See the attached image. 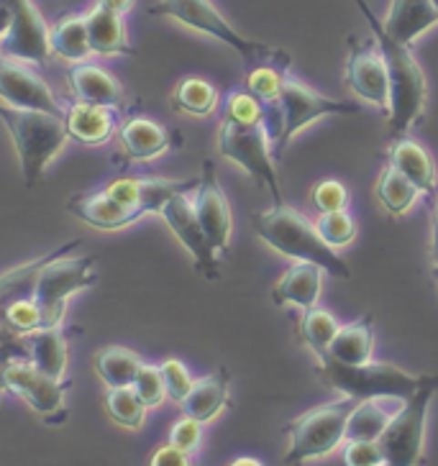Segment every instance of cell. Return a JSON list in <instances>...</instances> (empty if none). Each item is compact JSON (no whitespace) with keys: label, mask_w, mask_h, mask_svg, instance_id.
<instances>
[{"label":"cell","mask_w":438,"mask_h":466,"mask_svg":"<svg viewBox=\"0 0 438 466\" xmlns=\"http://www.w3.org/2000/svg\"><path fill=\"white\" fill-rule=\"evenodd\" d=\"M356 8L364 14L367 24L372 26L377 49L382 52L387 77H390V108H387V124L392 137H405L415 121H421L428 97V85L418 59L413 56L411 46L395 42L387 31L382 21L374 15L367 0H354Z\"/></svg>","instance_id":"obj_1"},{"label":"cell","mask_w":438,"mask_h":466,"mask_svg":"<svg viewBox=\"0 0 438 466\" xmlns=\"http://www.w3.org/2000/svg\"><path fill=\"white\" fill-rule=\"evenodd\" d=\"M251 226L267 247L280 251L282 257L295 261H311L318 264L323 272L341 279H351L349 264L331 248L318 231L315 223L305 213L288 206H274L272 210H261L251 216Z\"/></svg>","instance_id":"obj_2"},{"label":"cell","mask_w":438,"mask_h":466,"mask_svg":"<svg viewBox=\"0 0 438 466\" xmlns=\"http://www.w3.org/2000/svg\"><path fill=\"white\" fill-rule=\"evenodd\" d=\"M0 121L14 141L18 162H21V175L31 190L39 185L44 169L62 151L65 141L69 138L65 118L44 113V110L11 108V106L0 103Z\"/></svg>","instance_id":"obj_3"},{"label":"cell","mask_w":438,"mask_h":466,"mask_svg":"<svg viewBox=\"0 0 438 466\" xmlns=\"http://www.w3.org/2000/svg\"><path fill=\"white\" fill-rule=\"evenodd\" d=\"M149 15H165L172 18L182 26L192 28L198 34H206L216 42L231 46L236 55L244 59L249 69L264 65V62H277L282 56H288L282 49H274L270 44L247 39L244 34H239L236 28L223 18L219 8L210 0H159L149 8Z\"/></svg>","instance_id":"obj_4"},{"label":"cell","mask_w":438,"mask_h":466,"mask_svg":"<svg viewBox=\"0 0 438 466\" xmlns=\"http://www.w3.org/2000/svg\"><path fill=\"white\" fill-rule=\"evenodd\" d=\"M356 402L359 400L341 395V400L318 405L285 425V433H288L285 464L302 466L315 459H326L329 453L336 451L346 441V423Z\"/></svg>","instance_id":"obj_5"},{"label":"cell","mask_w":438,"mask_h":466,"mask_svg":"<svg viewBox=\"0 0 438 466\" xmlns=\"http://www.w3.org/2000/svg\"><path fill=\"white\" fill-rule=\"evenodd\" d=\"M318 371L323 382L341 392L343 398L372 400V398H397L408 400L421 387L423 377L408 374L395 364L387 361H367V364H341L336 359H318Z\"/></svg>","instance_id":"obj_6"},{"label":"cell","mask_w":438,"mask_h":466,"mask_svg":"<svg viewBox=\"0 0 438 466\" xmlns=\"http://www.w3.org/2000/svg\"><path fill=\"white\" fill-rule=\"evenodd\" d=\"M438 392L436 374H423L421 387L402 402V408L390 420L380 436L384 466H423L425 464V423L428 405Z\"/></svg>","instance_id":"obj_7"},{"label":"cell","mask_w":438,"mask_h":466,"mask_svg":"<svg viewBox=\"0 0 438 466\" xmlns=\"http://www.w3.org/2000/svg\"><path fill=\"white\" fill-rule=\"evenodd\" d=\"M97 282L96 257H75L72 251L49 261L39 275L34 300L42 310V329H56L65 318V308L72 295L93 288Z\"/></svg>","instance_id":"obj_8"},{"label":"cell","mask_w":438,"mask_h":466,"mask_svg":"<svg viewBox=\"0 0 438 466\" xmlns=\"http://www.w3.org/2000/svg\"><path fill=\"white\" fill-rule=\"evenodd\" d=\"M219 151L239 165L249 177H254L260 185L274 195V206H285L282 203V192H280V179L274 172V157L270 151V137L264 124H236L231 118L223 116L219 128Z\"/></svg>","instance_id":"obj_9"},{"label":"cell","mask_w":438,"mask_h":466,"mask_svg":"<svg viewBox=\"0 0 438 466\" xmlns=\"http://www.w3.org/2000/svg\"><path fill=\"white\" fill-rule=\"evenodd\" d=\"M280 110H282V134L272 147L274 162H280L285 157L288 144L305 126H311L318 118H326V116H351V113H359V106L351 100H333V97L321 96L290 72L282 83V93H280Z\"/></svg>","instance_id":"obj_10"},{"label":"cell","mask_w":438,"mask_h":466,"mask_svg":"<svg viewBox=\"0 0 438 466\" xmlns=\"http://www.w3.org/2000/svg\"><path fill=\"white\" fill-rule=\"evenodd\" d=\"M5 390L24 400L44 423L59 425L67 420V408H65V395L69 390L67 380L46 377L31 361H14L5 371Z\"/></svg>","instance_id":"obj_11"},{"label":"cell","mask_w":438,"mask_h":466,"mask_svg":"<svg viewBox=\"0 0 438 466\" xmlns=\"http://www.w3.org/2000/svg\"><path fill=\"white\" fill-rule=\"evenodd\" d=\"M0 103L11 108L44 110L65 118V108H59L52 87L42 77L26 67V62L0 52Z\"/></svg>","instance_id":"obj_12"},{"label":"cell","mask_w":438,"mask_h":466,"mask_svg":"<svg viewBox=\"0 0 438 466\" xmlns=\"http://www.w3.org/2000/svg\"><path fill=\"white\" fill-rule=\"evenodd\" d=\"M159 216L165 218V223L169 226V231L175 233L182 247L190 251L192 261H195V269L200 272L208 279H219V251L213 248V244L208 241V236L200 228L198 223V216H195V208H192V200L188 195H175L169 198Z\"/></svg>","instance_id":"obj_13"},{"label":"cell","mask_w":438,"mask_h":466,"mask_svg":"<svg viewBox=\"0 0 438 466\" xmlns=\"http://www.w3.org/2000/svg\"><path fill=\"white\" fill-rule=\"evenodd\" d=\"M14 11V28L0 42V52L28 65H46L49 59V26L34 0H5Z\"/></svg>","instance_id":"obj_14"},{"label":"cell","mask_w":438,"mask_h":466,"mask_svg":"<svg viewBox=\"0 0 438 466\" xmlns=\"http://www.w3.org/2000/svg\"><path fill=\"white\" fill-rule=\"evenodd\" d=\"M343 80H346V87L356 93V97L382 110L390 108V77H387V67H384L382 52L377 49V42L356 44L351 39Z\"/></svg>","instance_id":"obj_15"},{"label":"cell","mask_w":438,"mask_h":466,"mask_svg":"<svg viewBox=\"0 0 438 466\" xmlns=\"http://www.w3.org/2000/svg\"><path fill=\"white\" fill-rule=\"evenodd\" d=\"M192 208H195V216H198V223L200 228L208 236V241L213 244L216 251H226L229 244H231V206L226 200V195L220 190L219 175H216V167L210 159L203 162V177L195 187V200H192Z\"/></svg>","instance_id":"obj_16"},{"label":"cell","mask_w":438,"mask_h":466,"mask_svg":"<svg viewBox=\"0 0 438 466\" xmlns=\"http://www.w3.org/2000/svg\"><path fill=\"white\" fill-rule=\"evenodd\" d=\"M67 210L77 220H83L85 226L97 228V231H118V228H126L147 216V210H141V208L121 206L106 190L69 198Z\"/></svg>","instance_id":"obj_17"},{"label":"cell","mask_w":438,"mask_h":466,"mask_svg":"<svg viewBox=\"0 0 438 466\" xmlns=\"http://www.w3.org/2000/svg\"><path fill=\"white\" fill-rule=\"evenodd\" d=\"M67 83L75 103H90V106L113 110L124 106V87H121V83L110 72L97 67V65H87V62L72 65L67 72Z\"/></svg>","instance_id":"obj_18"},{"label":"cell","mask_w":438,"mask_h":466,"mask_svg":"<svg viewBox=\"0 0 438 466\" xmlns=\"http://www.w3.org/2000/svg\"><path fill=\"white\" fill-rule=\"evenodd\" d=\"M77 248H83V241H67V244H62V247L55 248V251H49V254H44V257H36V259L26 261V264H21V267H15V269H11V272H5V275L0 277V326H3V320H5V313H8L14 305H18V302L24 300H34L39 275H42V269L49 261H55L56 257L69 254V251H77Z\"/></svg>","instance_id":"obj_19"},{"label":"cell","mask_w":438,"mask_h":466,"mask_svg":"<svg viewBox=\"0 0 438 466\" xmlns=\"http://www.w3.org/2000/svg\"><path fill=\"white\" fill-rule=\"evenodd\" d=\"M229 400H231V374L226 367H220L203 380H195L188 398L179 402V408L182 415L206 425L226 410Z\"/></svg>","instance_id":"obj_20"},{"label":"cell","mask_w":438,"mask_h":466,"mask_svg":"<svg viewBox=\"0 0 438 466\" xmlns=\"http://www.w3.org/2000/svg\"><path fill=\"white\" fill-rule=\"evenodd\" d=\"M436 24L438 11L433 0H390V11L382 21L384 31L405 46L418 42V36Z\"/></svg>","instance_id":"obj_21"},{"label":"cell","mask_w":438,"mask_h":466,"mask_svg":"<svg viewBox=\"0 0 438 466\" xmlns=\"http://www.w3.org/2000/svg\"><path fill=\"white\" fill-rule=\"evenodd\" d=\"M387 162L390 167H395L397 172H402L405 177L411 179L418 190L436 198L438 179H436V165L431 159V154L408 137H395L390 149H387Z\"/></svg>","instance_id":"obj_22"},{"label":"cell","mask_w":438,"mask_h":466,"mask_svg":"<svg viewBox=\"0 0 438 466\" xmlns=\"http://www.w3.org/2000/svg\"><path fill=\"white\" fill-rule=\"evenodd\" d=\"M323 288V269L311 261H295L272 289L274 305H298L302 310L315 308Z\"/></svg>","instance_id":"obj_23"},{"label":"cell","mask_w":438,"mask_h":466,"mask_svg":"<svg viewBox=\"0 0 438 466\" xmlns=\"http://www.w3.org/2000/svg\"><path fill=\"white\" fill-rule=\"evenodd\" d=\"M85 26H87V39H90L93 55H137V49L128 42V28H126L124 15L113 14L103 5H96L90 14L85 15Z\"/></svg>","instance_id":"obj_24"},{"label":"cell","mask_w":438,"mask_h":466,"mask_svg":"<svg viewBox=\"0 0 438 466\" xmlns=\"http://www.w3.org/2000/svg\"><path fill=\"white\" fill-rule=\"evenodd\" d=\"M65 128L67 137L75 138L85 147H100L113 137L116 128V110L90 106V103H75L65 110Z\"/></svg>","instance_id":"obj_25"},{"label":"cell","mask_w":438,"mask_h":466,"mask_svg":"<svg viewBox=\"0 0 438 466\" xmlns=\"http://www.w3.org/2000/svg\"><path fill=\"white\" fill-rule=\"evenodd\" d=\"M26 339V351L28 361L44 371L46 377H55V380H65L67 374V336L65 330L59 329H36L31 333H24Z\"/></svg>","instance_id":"obj_26"},{"label":"cell","mask_w":438,"mask_h":466,"mask_svg":"<svg viewBox=\"0 0 438 466\" xmlns=\"http://www.w3.org/2000/svg\"><path fill=\"white\" fill-rule=\"evenodd\" d=\"M402 402L405 400L397 398L359 400L346 423V441H380Z\"/></svg>","instance_id":"obj_27"},{"label":"cell","mask_w":438,"mask_h":466,"mask_svg":"<svg viewBox=\"0 0 438 466\" xmlns=\"http://www.w3.org/2000/svg\"><path fill=\"white\" fill-rule=\"evenodd\" d=\"M121 147L128 159L149 162L172 147V137L165 126L154 124L149 118H131L121 126Z\"/></svg>","instance_id":"obj_28"},{"label":"cell","mask_w":438,"mask_h":466,"mask_svg":"<svg viewBox=\"0 0 438 466\" xmlns=\"http://www.w3.org/2000/svg\"><path fill=\"white\" fill-rule=\"evenodd\" d=\"M329 357L341 364H367L374 357V318L364 316L339 329L329 346Z\"/></svg>","instance_id":"obj_29"},{"label":"cell","mask_w":438,"mask_h":466,"mask_svg":"<svg viewBox=\"0 0 438 466\" xmlns=\"http://www.w3.org/2000/svg\"><path fill=\"white\" fill-rule=\"evenodd\" d=\"M49 52L72 65L85 62L90 52V39H87V26L85 15H67L59 24L49 26Z\"/></svg>","instance_id":"obj_30"},{"label":"cell","mask_w":438,"mask_h":466,"mask_svg":"<svg viewBox=\"0 0 438 466\" xmlns=\"http://www.w3.org/2000/svg\"><path fill=\"white\" fill-rule=\"evenodd\" d=\"M144 367V361L137 351L126 349V346H106L103 351H97L96 371L108 390L116 387H131L137 380L138 370Z\"/></svg>","instance_id":"obj_31"},{"label":"cell","mask_w":438,"mask_h":466,"mask_svg":"<svg viewBox=\"0 0 438 466\" xmlns=\"http://www.w3.org/2000/svg\"><path fill=\"white\" fill-rule=\"evenodd\" d=\"M374 192H377V200L382 203V208L390 216H405L413 208V203L418 200L421 190L402 172H397L395 167L387 165L380 179H377Z\"/></svg>","instance_id":"obj_32"},{"label":"cell","mask_w":438,"mask_h":466,"mask_svg":"<svg viewBox=\"0 0 438 466\" xmlns=\"http://www.w3.org/2000/svg\"><path fill=\"white\" fill-rule=\"evenodd\" d=\"M219 106V90L200 77H185L172 93V108L185 116L206 118Z\"/></svg>","instance_id":"obj_33"},{"label":"cell","mask_w":438,"mask_h":466,"mask_svg":"<svg viewBox=\"0 0 438 466\" xmlns=\"http://www.w3.org/2000/svg\"><path fill=\"white\" fill-rule=\"evenodd\" d=\"M339 320L331 316L329 310H323V308H308V310H302L300 316V339L308 346H311V351L315 354V359L326 357L329 354V346L331 341L336 339V333H339Z\"/></svg>","instance_id":"obj_34"},{"label":"cell","mask_w":438,"mask_h":466,"mask_svg":"<svg viewBox=\"0 0 438 466\" xmlns=\"http://www.w3.org/2000/svg\"><path fill=\"white\" fill-rule=\"evenodd\" d=\"M147 405L138 400V395L131 387H116L106 392V412L110 420L128 431H138L144 420H147Z\"/></svg>","instance_id":"obj_35"},{"label":"cell","mask_w":438,"mask_h":466,"mask_svg":"<svg viewBox=\"0 0 438 466\" xmlns=\"http://www.w3.org/2000/svg\"><path fill=\"white\" fill-rule=\"evenodd\" d=\"M315 231L331 248H341L349 247L356 238V223L346 210H331V213H318Z\"/></svg>","instance_id":"obj_36"},{"label":"cell","mask_w":438,"mask_h":466,"mask_svg":"<svg viewBox=\"0 0 438 466\" xmlns=\"http://www.w3.org/2000/svg\"><path fill=\"white\" fill-rule=\"evenodd\" d=\"M226 118L236 124H264V106L249 90H233L226 96Z\"/></svg>","instance_id":"obj_37"},{"label":"cell","mask_w":438,"mask_h":466,"mask_svg":"<svg viewBox=\"0 0 438 466\" xmlns=\"http://www.w3.org/2000/svg\"><path fill=\"white\" fill-rule=\"evenodd\" d=\"M131 390L137 392L138 400H141L147 408H159L167 398L162 371H159V367H151V364H144V367L138 370L137 380L131 384Z\"/></svg>","instance_id":"obj_38"},{"label":"cell","mask_w":438,"mask_h":466,"mask_svg":"<svg viewBox=\"0 0 438 466\" xmlns=\"http://www.w3.org/2000/svg\"><path fill=\"white\" fill-rule=\"evenodd\" d=\"M14 361H28L26 339H24V333H15L8 326H0V398L8 392L5 390V371Z\"/></svg>","instance_id":"obj_39"},{"label":"cell","mask_w":438,"mask_h":466,"mask_svg":"<svg viewBox=\"0 0 438 466\" xmlns=\"http://www.w3.org/2000/svg\"><path fill=\"white\" fill-rule=\"evenodd\" d=\"M159 371H162V380H165L167 398L175 400L179 405L182 400L188 398V392L192 390V382H195L190 377V371H188V367L179 359H167V361H162Z\"/></svg>","instance_id":"obj_40"},{"label":"cell","mask_w":438,"mask_h":466,"mask_svg":"<svg viewBox=\"0 0 438 466\" xmlns=\"http://www.w3.org/2000/svg\"><path fill=\"white\" fill-rule=\"evenodd\" d=\"M313 203L321 213H331V210H346L349 206V190L336 179H323L311 195Z\"/></svg>","instance_id":"obj_41"},{"label":"cell","mask_w":438,"mask_h":466,"mask_svg":"<svg viewBox=\"0 0 438 466\" xmlns=\"http://www.w3.org/2000/svg\"><path fill=\"white\" fill-rule=\"evenodd\" d=\"M3 326H8L15 333H31V330L42 329V310H39V305L36 300H24L14 305L8 313H5V320H3Z\"/></svg>","instance_id":"obj_42"},{"label":"cell","mask_w":438,"mask_h":466,"mask_svg":"<svg viewBox=\"0 0 438 466\" xmlns=\"http://www.w3.org/2000/svg\"><path fill=\"white\" fill-rule=\"evenodd\" d=\"M343 464L346 466H382L384 453L380 441H346L343 449Z\"/></svg>","instance_id":"obj_43"},{"label":"cell","mask_w":438,"mask_h":466,"mask_svg":"<svg viewBox=\"0 0 438 466\" xmlns=\"http://www.w3.org/2000/svg\"><path fill=\"white\" fill-rule=\"evenodd\" d=\"M200 441H203V423L192 420L188 415H182L178 423L172 425V431H169V443L175 449H179V451L190 453V456L198 451Z\"/></svg>","instance_id":"obj_44"},{"label":"cell","mask_w":438,"mask_h":466,"mask_svg":"<svg viewBox=\"0 0 438 466\" xmlns=\"http://www.w3.org/2000/svg\"><path fill=\"white\" fill-rule=\"evenodd\" d=\"M113 200H118L121 206H131V208H141V210H147V208L141 206V177H121V179H113L108 187H106ZM149 216V213H147Z\"/></svg>","instance_id":"obj_45"},{"label":"cell","mask_w":438,"mask_h":466,"mask_svg":"<svg viewBox=\"0 0 438 466\" xmlns=\"http://www.w3.org/2000/svg\"><path fill=\"white\" fill-rule=\"evenodd\" d=\"M149 466H195V461H192L190 453L179 451L172 443H167V446L154 451Z\"/></svg>","instance_id":"obj_46"},{"label":"cell","mask_w":438,"mask_h":466,"mask_svg":"<svg viewBox=\"0 0 438 466\" xmlns=\"http://www.w3.org/2000/svg\"><path fill=\"white\" fill-rule=\"evenodd\" d=\"M11 28H14V11L5 0H0V42L11 34Z\"/></svg>","instance_id":"obj_47"},{"label":"cell","mask_w":438,"mask_h":466,"mask_svg":"<svg viewBox=\"0 0 438 466\" xmlns=\"http://www.w3.org/2000/svg\"><path fill=\"white\" fill-rule=\"evenodd\" d=\"M97 5L108 8V11H113V14L126 15L131 8H134V0H97Z\"/></svg>","instance_id":"obj_48"},{"label":"cell","mask_w":438,"mask_h":466,"mask_svg":"<svg viewBox=\"0 0 438 466\" xmlns=\"http://www.w3.org/2000/svg\"><path fill=\"white\" fill-rule=\"evenodd\" d=\"M229 466H261L260 459H254V456H239L236 461H231Z\"/></svg>","instance_id":"obj_49"},{"label":"cell","mask_w":438,"mask_h":466,"mask_svg":"<svg viewBox=\"0 0 438 466\" xmlns=\"http://www.w3.org/2000/svg\"><path fill=\"white\" fill-rule=\"evenodd\" d=\"M433 208H436V241H438V198H433Z\"/></svg>","instance_id":"obj_50"},{"label":"cell","mask_w":438,"mask_h":466,"mask_svg":"<svg viewBox=\"0 0 438 466\" xmlns=\"http://www.w3.org/2000/svg\"><path fill=\"white\" fill-rule=\"evenodd\" d=\"M433 5H436V11H438V0H433Z\"/></svg>","instance_id":"obj_51"},{"label":"cell","mask_w":438,"mask_h":466,"mask_svg":"<svg viewBox=\"0 0 438 466\" xmlns=\"http://www.w3.org/2000/svg\"><path fill=\"white\" fill-rule=\"evenodd\" d=\"M195 466H198V464H195Z\"/></svg>","instance_id":"obj_52"},{"label":"cell","mask_w":438,"mask_h":466,"mask_svg":"<svg viewBox=\"0 0 438 466\" xmlns=\"http://www.w3.org/2000/svg\"><path fill=\"white\" fill-rule=\"evenodd\" d=\"M382 466H384V464H382Z\"/></svg>","instance_id":"obj_53"}]
</instances>
